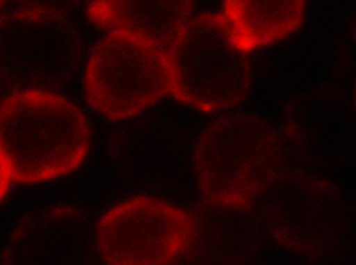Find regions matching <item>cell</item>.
<instances>
[{"instance_id": "17", "label": "cell", "mask_w": 356, "mask_h": 265, "mask_svg": "<svg viewBox=\"0 0 356 265\" xmlns=\"http://www.w3.org/2000/svg\"><path fill=\"white\" fill-rule=\"evenodd\" d=\"M5 3V0H0V8H1V6H3V4H4Z\"/></svg>"}, {"instance_id": "12", "label": "cell", "mask_w": 356, "mask_h": 265, "mask_svg": "<svg viewBox=\"0 0 356 265\" xmlns=\"http://www.w3.org/2000/svg\"><path fill=\"white\" fill-rule=\"evenodd\" d=\"M193 0H92L87 15L110 33L142 38L168 48L189 22Z\"/></svg>"}, {"instance_id": "15", "label": "cell", "mask_w": 356, "mask_h": 265, "mask_svg": "<svg viewBox=\"0 0 356 265\" xmlns=\"http://www.w3.org/2000/svg\"><path fill=\"white\" fill-rule=\"evenodd\" d=\"M10 179H11V176L8 174V167L5 164L3 156L0 154V201L3 200V198L8 192Z\"/></svg>"}, {"instance_id": "8", "label": "cell", "mask_w": 356, "mask_h": 265, "mask_svg": "<svg viewBox=\"0 0 356 265\" xmlns=\"http://www.w3.org/2000/svg\"><path fill=\"white\" fill-rule=\"evenodd\" d=\"M102 259L117 265L174 263L188 232L186 213L150 196L112 208L97 225Z\"/></svg>"}, {"instance_id": "1", "label": "cell", "mask_w": 356, "mask_h": 265, "mask_svg": "<svg viewBox=\"0 0 356 265\" xmlns=\"http://www.w3.org/2000/svg\"><path fill=\"white\" fill-rule=\"evenodd\" d=\"M89 142L81 111L54 92L16 90L0 102V154L11 179L65 175L83 161Z\"/></svg>"}, {"instance_id": "11", "label": "cell", "mask_w": 356, "mask_h": 265, "mask_svg": "<svg viewBox=\"0 0 356 265\" xmlns=\"http://www.w3.org/2000/svg\"><path fill=\"white\" fill-rule=\"evenodd\" d=\"M285 132L296 155L305 163L317 167L340 166L352 149V102L334 87L308 90L289 104Z\"/></svg>"}, {"instance_id": "5", "label": "cell", "mask_w": 356, "mask_h": 265, "mask_svg": "<svg viewBox=\"0 0 356 265\" xmlns=\"http://www.w3.org/2000/svg\"><path fill=\"white\" fill-rule=\"evenodd\" d=\"M81 56V36L67 15L21 8L0 18V75L13 92H55Z\"/></svg>"}, {"instance_id": "3", "label": "cell", "mask_w": 356, "mask_h": 265, "mask_svg": "<svg viewBox=\"0 0 356 265\" xmlns=\"http://www.w3.org/2000/svg\"><path fill=\"white\" fill-rule=\"evenodd\" d=\"M283 144L257 115L211 122L195 145V176L203 196L252 202L283 169Z\"/></svg>"}, {"instance_id": "14", "label": "cell", "mask_w": 356, "mask_h": 265, "mask_svg": "<svg viewBox=\"0 0 356 265\" xmlns=\"http://www.w3.org/2000/svg\"><path fill=\"white\" fill-rule=\"evenodd\" d=\"M13 1L23 10L67 15L82 5H88L92 0H13Z\"/></svg>"}, {"instance_id": "10", "label": "cell", "mask_w": 356, "mask_h": 265, "mask_svg": "<svg viewBox=\"0 0 356 265\" xmlns=\"http://www.w3.org/2000/svg\"><path fill=\"white\" fill-rule=\"evenodd\" d=\"M97 226L80 211L44 209L25 218L3 253L11 265H93L102 263Z\"/></svg>"}, {"instance_id": "9", "label": "cell", "mask_w": 356, "mask_h": 265, "mask_svg": "<svg viewBox=\"0 0 356 265\" xmlns=\"http://www.w3.org/2000/svg\"><path fill=\"white\" fill-rule=\"evenodd\" d=\"M186 213L188 232L176 262L245 264L261 249L266 232L253 202L204 196Z\"/></svg>"}, {"instance_id": "16", "label": "cell", "mask_w": 356, "mask_h": 265, "mask_svg": "<svg viewBox=\"0 0 356 265\" xmlns=\"http://www.w3.org/2000/svg\"><path fill=\"white\" fill-rule=\"evenodd\" d=\"M11 93H13L11 87L8 86L4 79L1 78V75H0V102H3L5 98H8Z\"/></svg>"}, {"instance_id": "4", "label": "cell", "mask_w": 356, "mask_h": 265, "mask_svg": "<svg viewBox=\"0 0 356 265\" xmlns=\"http://www.w3.org/2000/svg\"><path fill=\"white\" fill-rule=\"evenodd\" d=\"M252 202L265 232L310 256L335 248L348 226V206L340 188L302 172L282 170Z\"/></svg>"}, {"instance_id": "2", "label": "cell", "mask_w": 356, "mask_h": 265, "mask_svg": "<svg viewBox=\"0 0 356 265\" xmlns=\"http://www.w3.org/2000/svg\"><path fill=\"white\" fill-rule=\"evenodd\" d=\"M170 93L202 111L243 102L251 83L248 53L235 43L223 15L188 22L165 50Z\"/></svg>"}, {"instance_id": "13", "label": "cell", "mask_w": 356, "mask_h": 265, "mask_svg": "<svg viewBox=\"0 0 356 265\" xmlns=\"http://www.w3.org/2000/svg\"><path fill=\"white\" fill-rule=\"evenodd\" d=\"M305 0H225L235 43L247 53L280 41L300 28Z\"/></svg>"}, {"instance_id": "6", "label": "cell", "mask_w": 356, "mask_h": 265, "mask_svg": "<svg viewBox=\"0 0 356 265\" xmlns=\"http://www.w3.org/2000/svg\"><path fill=\"white\" fill-rule=\"evenodd\" d=\"M86 98L99 113L129 119L170 94L165 50L129 33H110L94 47Z\"/></svg>"}, {"instance_id": "7", "label": "cell", "mask_w": 356, "mask_h": 265, "mask_svg": "<svg viewBox=\"0 0 356 265\" xmlns=\"http://www.w3.org/2000/svg\"><path fill=\"white\" fill-rule=\"evenodd\" d=\"M195 142L170 119L145 115L119 127L111 159L124 179L157 194L181 192L195 176Z\"/></svg>"}]
</instances>
